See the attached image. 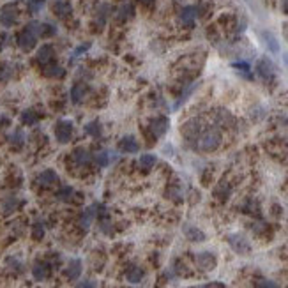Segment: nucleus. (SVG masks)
Instances as JSON below:
<instances>
[{
	"label": "nucleus",
	"mask_w": 288,
	"mask_h": 288,
	"mask_svg": "<svg viewBox=\"0 0 288 288\" xmlns=\"http://www.w3.org/2000/svg\"><path fill=\"white\" fill-rule=\"evenodd\" d=\"M232 68L239 69V71H242V73H244L248 78H251V68H249V64L244 62V60H240V62H234V64H232Z\"/></svg>",
	"instance_id": "e433bc0d"
},
{
	"label": "nucleus",
	"mask_w": 288,
	"mask_h": 288,
	"mask_svg": "<svg viewBox=\"0 0 288 288\" xmlns=\"http://www.w3.org/2000/svg\"><path fill=\"white\" fill-rule=\"evenodd\" d=\"M157 163V157L154 156V154H143L142 157H140V161H138V165H140V168L142 170H151V168H154Z\"/></svg>",
	"instance_id": "c756f323"
},
{
	"label": "nucleus",
	"mask_w": 288,
	"mask_h": 288,
	"mask_svg": "<svg viewBox=\"0 0 288 288\" xmlns=\"http://www.w3.org/2000/svg\"><path fill=\"white\" fill-rule=\"evenodd\" d=\"M55 138H57V142L59 143H69L71 142V138H73V133H74V126L71 120H59V122L55 124Z\"/></svg>",
	"instance_id": "423d86ee"
},
{
	"label": "nucleus",
	"mask_w": 288,
	"mask_h": 288,
	"mask_svg": "<svg viewBox=\"0 0 288 288\" xmlns=\"http://www.w3.org/2000/svg\"><path fill=\"white\" fill-rule=\"evenodd\" d=\"M135 16V5L126 2V4L120 5V9L117 11V21H127L131 20Z\"/></svg>",
	"instance_id": "cd10ccee"
},
{
	"label": "nucleus",
	"mask_w": 288,
	"mask_h": 288,
	"mask_svg": "<svg viewBox=\"0 0 288 288\" xmlns=\"http://www.w3.org/2000/svg\"><path fill=\"white\" fill-rule=\"evenodd\" d=\"M202 122L198 120V119H191V120H187V122L182 126V136H184V140L189 145H195L196 140H198V136H200L202 133Z\"/></svg>",
	"instance_id": "20e7f679"
},
{
	"label": "nucleus",
	"mask_w": 288,
	"mask_h": 288,
	"mask_svg": "<svg viewBox=\"0 0 288 288\" xmlns=\"http://www.w3.org/2000/svg\"><path fill=\"white\" fill-rule=\"evenodd\" d=\"M182 232H184L186 239L191 240V242H203L207 239V235L202 232L198 226H193V225H184L182 226Z\"/></svg>",
	"instance_id": "dca6fc26"
},
{
	"label": "nucleus",
	"mask_w": 288,
	"mask_h": 288,
	"mask_svg": "<svg viewBox=\"0 0 288 288\" xmlns=\"http://www.w3.org/2000/svg\"><path fill=\"white\" fill-rule=\"evenodd\" d=\"M228 244L230 248L234 249L237 254H249L251 253V244H249V240L246 239L244 235L240 234H232L228 235Z\"/></svg>",
	"instance_id": "0eeeda50"
},
{
	"label": "nucleus",
	"mask_w": 288,
	"mask_h": 288,
	"mask_svg": "<svg viewBox=\"0 0 288 288\" xmlns=\"http://www.w3.org/2000/svg\"><path fill=\"white\" fill-rule=\"evenodd\" d=\"M15 205H16V200H15V198H9V200H5L4 210H5V212H11V210H15Z\"/></svg>",
	"instance_id": "37998d69"
},
{
	"label": "nucleus",
	"mask_w": 288,
	"mask_h": 288,
	"mask_svg": "<svg viewBox=\"0 0 288 288\" xmlns=\"http://www.w3.org/2000/svg\"><path fill=\"white\" fill-rule=\"evenodd\" d=\"M74 288H98V283H96L94 279H83V281H80Z\"/></svg>",
	"instance_id": "a19ab883"
},
{
	"label": "nucleus",
	"mask_w": 288,
	"mask_h": 288,
	"mask_svg": "<svg viewBox=\"0 0 288 288\" xmlns=\"http://www.w3.org/2000/svg\"><path fill=\"white\" fill-rule=\"evenodd\" d=\"M7 265H11V267L15 269V271H21V269H23L21 262H18V260L13 258V256H11V258H7Z\"/></svg>",
	"instance_id": "79ce46f5"
},
{
	"label": "nucleus",
	"mask_w": 288,
	"mask_h": 288,
	"mask_svg": "<svg viewBox=\"0 0 288 288\" xmlns=\"http://www.w3.org/2000/svg\"><path fill=\"white\" fill-rule=\"evenodd\" d=\"M221 142H223L221 131L216 126H210V127H203V129H202L195 147L202 152H214L220 149Z\"/></svg>",
	"instance_id": "f257e3e1"
},
{
	"label": "nucleus",
	"mask_w": 288,
	"mask_h": 288,
	"mask_svg": "<svg viewBox=\"0 0 288 288\" xmlns=\"http://www.w3.org/2000/svg\"><path fill=\"white\" fill-rule=\"evenodd\" d=\"M71 159H73L76 166H87L88 163L92 161V154L87 149H83V147H76L73 154H71Z\"/></svg>",
	"instance_id": "2eb2a0df"
},
{
	"label": "nucleus",
	"mask_w": 288,
	"mask_h": 288,
	"mask_svg": "<svg viewBox=\"0 0 288 288\" xmlns=\"http://www.w3.org/2000/svg\"><path fill=\"white\" fill-rule=\"evenodd\" d=\"M55 32H57V29L51 23H41V35L50 37V35H55Z\"/></svg>",
	"instance_id": "4c0bfd02"
},
{
	"label": "nucleus",
	"mask_w": 288,
	"mask_h": 288,
	"mask_svg": "<svg viewBox=\"0 0 288 288\" xmlns=\"http://www.w3.org/2000/svg\"><path fill=\"white\" fill-rule=\"evenodd\" d=\"M140 151V143L133 135H126L119 140V152H124V154H136Z\"/></svg>",
	"instance_id": "f8f14e48"
},
{
	"label": "nucleus",
	"mask_w": 288,
	"mask_h": 288,
	"mask_svg": "<svg viewBox=\"0 0 288 288\" xmlns=\"http://www.w3.org/2000/svg\"><path fill=\"white\" fill-rule=\"evenodd\" d=\"M230 195H232V187H230V184L226 181H221L220 184L216 186L214 196L220 202H226L230 198Z\"/></svg>",
	"instance_id": "a878e982"
},
{
	"label": "nucleus",
	"mask_w": 288,
	"mask_h": 288,
	"mask_svg": "<svg viewBox=\"0 0 288 288\" xmlns=\"http://www.w3.org/2000/svg\"><path fill=\"white\" fill-rule=\"evenodd\" d=\"M166 195H168V198H171V200L181 202L182 200V189H181V186H179V184L170 186V187H168V191H166Z\"/></svg>",
	"instance_id": "473e14b6"
},
{
	"label": "nucleus",
	"mask_w": 288,
	"mask_h": 288,
	"mask_svg": "<svg viewBox=\"0 0 288 288\" xmlns=\"http://www.w3.org/2000/svg\"><path fill=\"white\" fill-rule=\"evenodd\" d=\"M99 228H101V232H103L104 235H113V225H112V221L106 220V218H103V220L99 221Z\"/></svg>",
	"instance_id": "c9c22d12"
},
{
	"label": "nucleus",
	"mask_w": 288,
	"mask_h": 288,
	"mask_svg": "<svg viewBox=\"0 0 288 288\" xmlns=\"http://www.w3.org/2000/svg\"><path fill=\"white\" fill-rule=\"evenodd\" d=\"M281 7H283L285 15H288V0H283V5H281Z\"/></svg>",
	"instance_id": "de8ad7c7"
},
{
	"label": "nucleus",
	"mask_w": 288,
	"mask_h": 288,
	"mask_svg": "<svg viewBox=\"0 0 288 288\" xmlns=\"http://www.w3.org/2000/svg\"><path fill=\"white\" fill-rule=\"evenodd\" d=\"M88 94H90V88H88L87 83L76 82L73 87H71V101H73L74 104H80L87 99Z\"/></svg>",
	"instance_id": "9d476101"
},
{
	"label": "nucleus",
	"mask_w": 288,
	"mask_h": 288,
	"mask_svg": "<svg viewBox=\"0 0 288 288\" xmlns=\"http://www.w3.org/2000/svg\"><path fill=\"white\" fill-rule=\"evenodd\" d=\"M214 122L221 127H230V126H234L235 120L228 110H225V108H218V110L214 112Z\"/></svg>",
	"instance_id": "f3484780"
},
{
	"label": "nucleus",
	"mask_w": 288,
	"mask_h": 288,
	"mask_svg": "<svg viewBox=\"0 0 288 288\" xmlns=\"http://www.w3.org/2000/svg\"><path fill=\"white\" fill-rule=\"evenodd\" d=\"M196 16H198V7L187 5V7H184V9L181 11L179 18H181L182 25H186V27H193V25H195V21H196Z\"/></svg>",
	"instance_id": "6ab92c4d"
},
{
	"label": "nucleus",
	"mask_w": 288,
	"mask_h": 288,
	"mask_svg": "<svg viewBox=\"0 0 288 288\" xmlns=\"http://www.w3.org/2000/svg\"><path fill=\"white\" fill-rule=\"evenodd\" d=\"M18 4L16 2H11V4L4 5L2 11H0V23L4 27H13L18 21Z\"/></svg>",
	"instance_id": "6e6552de"
},
{
	"label": "nucleus",
	"mask_w": 288,
	"mask_h": 288,
	"mask_svg": "<svg viewBox=\"0 0 288 288\" xmlns=\"http://www.w3.org/2000/svg\"><path fill=\"white\" fill-rule=\"evenodd\" d=\"M21 122L25 124V126H34V124L39 122V115H37V112L35 110H32V108H29V110H25L23 113H21Z\"/></svg>",
	"instance_id": "c85d7f7f"
},
{
	"label": "nucleus",
	"mask_w": 288,
	"mask_h": 288,
	"mask_svg": "<svg viewBox=\"0 0 288 288\" xmlns=\"http://www.w3.org/2000/svg\"><path fill=\"white\" fill-rule=\"evenodd\" d=\"M98 209H99V205H90L82 212V216H80V226H82L83 230L90 228L94 218L98 216Z\"/></svg>",
	"instance_id": "a211bd4d"
},
{
	"label": "nucleus",
	"mask_w": 288,
	"mask_h": 288,
	"mask_svg": "<svg viewBox=\"0 0 288 288\" xmlns=\"http://www.w3.org/2000/svg\"><path fill=\"white\" fill-rule=\"evenodd\" d=\"M32 237H34L35 240H41L44 237V226L41 225V223H35V225L32 226Z\"/></svg>",
	"instance_id": "58836bf2"
},
{
	"label": "nucleus",
	"mask_w": 288,
	"mask_h": 288,
	"mask_svg": "<svg viewBox=\"0 0 288 288\" xmlns=\"http://www.w3.org/2000/svg\"><path fill=\"white\" fill-rule=\"evenodd\" d=\"M64 73H66V71H64L62 66H59V64H55V62H50V64H46V66H43V74L46 78H62Z\"/></svg>",
	"instance_id": "5701e85b"
},
{
	"label": "nucleus",
	"mask_w": 288,
	"mask_h": 288,
	"mask_svg": "<svg viewBox=\"0 0 288 288\" xmlns=\"http://www.w3.org/2000/svg\"><path fill=\"white\" fill-rule=\"evenodd\" d=\"M145 276V271L142 267H138V265H129L126 269V279L129 283H140Z\"/></svg>",
	"instance_id": "b1692460"
},
{
	"label": "nucleus",
	"mask_w": 288,
	"mask_h": 288,
	"mask_svg": "<svg viewBox=\"0 0 288 288\" xmlns=\"http://www.w3.org/2000/svg\"><path fill=\"white\" fill-rule=\"evenodd\" d=\"M50 272H51V265L48 262H35L34 267H32V276H34L37 281H44V279L48 278Z\"/></svg>",
	"instance_id": "aec40b11"
},
{
	"label": "nucleus",
	"mask_w": 288,
	"mask_h": 288,
	"mask_svg": "<svg viewBox=\"0 0 288 288\" xmlns=\"http://www.w3.org/2000/svg\"><path fill=\"white\" fill-rule=\"evenodd\" d=\"M9 142L13 143L15 147H21V145H23V143H25V135H23V131H21V129H16V131L11 133Z\"/></svg>",
	"instance_id": "2f4dec72"
},
{
	"label": "nucleus",
	"mask_w": 288,
	"mask_h": 288,
	"mask_svg": "<svg viewBox=\"0 0 288 288\" xmlns=\"http://www.w3.org/2000/svg\"><path fill=\"white\" fill-rule=\"evenodd\" d=\"M35 181H37V184L39 186H43V187H50V186H53V184L59 182V175H57L53 170H44V171H41L39 175H37Z\"/></svg>",
	"instance_id": "4be33fe9"
},
{
	"label": "nucleus",
	"mask_w": 288,
	"mask_h": 288,
	"mask_svg": "<svg viewBox=\"0 0 288 288\" xmlns=\"http://www.w3.org/2000/svg\"><path fill=\"white\" fill-rule=\"evenodd\" d=\"M256 288H279V285L271 281V279H260L256 283Z\"/></svg>",
	"instance_id": "ea45409f"
},
{
	"label": "nucleus",
	"mask_w": 288,
	"mask_h": 288,
	"mask_svg": "<svg viewBox=\"0 0 288 288\" xmlns=\"http://www.w3.org/2000/svg\"><path fill=\"white\" fill-rule=\"evenodd\" d=\"M85 135L94 140H99V138L103 136V126L99 120H90V122L85 126Z\"/></svg>",
	"instance_id": "393cba45"
},
{
	"label": "nucleus",
	"mask_w": 288,
	"mask_h": 288,
	"mask_svg": "<svg viewBox=\"0 0 288 288\" xmlns=\"http://www.w3.org/2000/svg\"><path fill=\"white\" fill-rule=\"evenodd\" d=\"M168 127H170V120H168V117H165V115H159V117H154L149 120V133L152 135L154 140L165 136L166 131H168Z\"/></svg>",
	"instance_id": "39448f33"
},
{
	"label": "nucleus",
	"mask_w": 288,
	"mask_h": 288,
	"mask_svg": "<svg viewBox=\"0 0 288 288\" xmlns=\"http://www.w3.org/2000/svg\"><path fill=\"white\" fill-rule=\"evenodd\" d=\"M202 288H225V285H221V283H209V285H205V287H202Z\"/></svg>",
	"instance_id": "a18cd8bd"
},
{
	"label": "nucleus",
	"mask_w": 288,
	"mask_h": 288,
	"mask_svg": "<svg viewBox=\"0 0 288 288\" xmlns=\"http://www.w3.org/2000/svg\"><path fill=\"white\" fill-rule=\"evenodd\" d=\"M196 265L202 269V271H212L218 265V258H216L214 253L210 251H202V253L196 254Z\"/></svg>",
	"instance_id": "9b49d317"
},
{
	"label": "nucleus",
	"mask_w": 288,
	"mask_h": 288,
	"mask_svg": "<svg viewBox=\"0 0 288 288\" xmlns=\"http://www.w3.org/2000/svg\"><path fill=\"white\" fill-rule=\"evenodd\" d=\"M55 59V50L51 44H43L39 50H37V53H35V60L41 64V66H46V64L53 62Z\"/></svg>",
	"instance_id": "ddd939ff"
},
{
	"label": "nucleus",
	"mask_w": 288,
	"mask_h": 288,
	"mask_svg": "<svg viewBox=\"0 0 288 288\" xmlns=\"http://www.w3.org/2000/svg\"><path fill=\"white\" fill-rule=\"evenodd\" d=\"M41 37V23L39 21H30L20 30V34L16 35V43L23 51H32L37 44V39Z\"/></svg>",
	"instance_id": "f03ea898"
},
{
	"label": "nucleus",
	"mask_w": 288,
	"mask_h": 288,
	"mask_svg": "<svg viewBox=\"0 0 288 288\" xmlns=\"http://www.w3.org/2000/svg\"><path fill=\"white\" fill-rule=\"evenodd\" d=\"M44 4H46V0H27V7H29V11L34 13V15L43 9Z\"/></svg>",
	"instance_id": "f704fd0d"
},
{
	"label": "nucleus",
	"mask_w": 288,
	"mask_h": 288,
	"mask_svg": "<svg viewBox=\"0 0 288 288\" xmlns=\"http://www.w3.org/2000/svg\"><path fill=\"white\" fill-rule=\"evenodd\" d=\"M138 4H142V5H151V4H154V0H136Z\"/></svg>",
	"instance_id": "49530a36"
},
{
	"label": "nucleus",
	"mask_w": 288,
	"mask_h": 288,
	"mask_svg": "<svg viewBox=\"0 0 288 288\" xmlns=\"http://www.w3.org/2000/svg\"><path fill=\"white\" fill-rule=\"evenodd\" d=\"M119 159V154L113 151H108V149H103V151L96 152L92 156V161L96 166H99V168H106V166H110L112 163H115Z\"/></svg>",
	"instance_id": "1a4fd4ad"
},
{
	"label": "nucleus",
	"mask_w": 288,
	"mask_h": 288,
	"mask_svg": "<svg viewBox=\"0 0 288 288\" xmlns=\"http://www.w3.org/2000/svg\"><path fill=\"white\" fill-rule=\"evenodd\" d=\"M90 48V44L88 43H85V44H82V46H78V48L74 50V53H73V57H78V55H82V53H85L87 50Z\"/></svg>",
	"instance_id": "c03bdc74"
},
{
	"label": "nucleus",
	"mask_w": 288,
	"mask_h": 288,
	"mask_svg": "<svg viewBox=\"0 0 288 288\" xmlns=\"http://www.w3.org/2000/svg\"><path fill=\"white\" fill-rule=\"evenodd\" d=\"M260 37H262V43L265 44V48H267L269 51L278 53L279 43H278V39H276V35H274L272 32H269V30H262V32H260Z\"/></svg>",
	"instance_id": "412c9836"
},
{
	"label": "nucleus",
	"mask_w": 288,
	"mask_h": 288,
	"mask_svg": "<svg viewBox=\"0 0 288 288\" xmlns=\"http://www.w3.org/2000/svg\"><path fill=\"white\" fill-rule=\"evenodd\" d=\"M256 74H258L260 78L264 80V82H274L276 78V66L274 62L269 57H262V59L256 62V68H254Z\"/></svg>",
	"instance_id": "7ed1b4c3"
},
{
	"label": "nucleus",
	"mask_w": 288,
	"mask_h": 288,
	"mask_svg": "<svg viewBox=\"0 0 288 288\" xmlns=\"http://www.w3.org/2000/svg\"><path fill=\"white\" fill-rule=\"evenodd\" d=\"M53 13L59 16V18H68V16H71V13H73V7H71V4L66 2V0H59V2L53 4Z\"/></svg>",
	"instance_id": "bb28decb"
},
{
	"label": "nucleus",
	"mask_w": 288,
	"mask_h": 288,
	"mask_svg": "<svg viewBox=\"0 0 288 288\" xmlns=\"http://www.w3.org/2000/svg\"><path fill=\"white\" fill-rule=\"evenodd\" d=\"M57 198L60 202H71L74 198V189L71 186H64V187L59 189V193H57Z\"/></svg>",
	"instance_id": "7c9ffc66"
},
{
	"label": "nucleus",
	"mask_w": 288,
	"mask_h": 288,
	"mask_svg": "<svg viewBox=\"0 0 288 288\" xmlns=\"http://www.w3.org/2000/svg\"><path fill=\"white\" fill-rule=\"evenodd\" d=\"M82 271H83L82 260L73 258V260H69V264H68V267H66V271H64V274H66V278H68L69 281H76V279L82 276Z\"/></svg>",
	"instance_id": "4468645a"
},
{
	"label": "nucleus",
	"mask_w": 288,
	"mask_h": 288,
	"mask_svg": "<svg viewBox=\"0 0 288 288\" xmlns=\"http://www.w3.org/2000/svg\"><path fill=\"white\" fill-rule=\"evenodd\" d=\"M11 76H13V68L9 64L2 62L0 64V82H7V80H11Z\"/></svg>",
	"instance_id": "72a5a7b5"
}]
</instances>
